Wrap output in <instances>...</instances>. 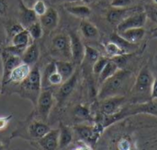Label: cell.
<instances>
[{
  "mask_svg": "<svg viewBox=\"0 0 157 150\" xmlns=\"http://www.w3.org/2000/svg\"><path fill=\"white\" fill-rule=\"evenodd\" d=\"M80 31L82 35L88 39H95L98 38L99 36L98 27L94 24L86 19H82L80 23Z\"/></svg>",
  "mask_w": 157,
  "mask_h": 150,
  "instance_id": "24",
  "label": "cell"
},
{
  "mask_svg": "<svg viewBox=\"0 0 157 150\" xmlns=\"http://www.w3.org/2000/svg\"><path fill=\"white\" fill-rule=\"evenodd\" d=\"M38 146L42 150L59 149V128L51 129L44 137L36 140Z\"/></svg>",
  "mask_w": 157,
  "mask_h": 150,
  "instance_id": "11",
  "label": "cell"
},
{
  "mask_svg": "<svg viewBox=\"0 0 157 150\" xmlns=\"http://www.w3.org/2000/svg\"><path fill=\"white\" fill-rule=\"evenodd\" d=\"M69 3H75V2H79V1H82V0H65Z\"/></svg>",
  "mask_w": 157,
  "mask_h": 150,
  "instance_id": "44",
  "label": "cell"
},
{
  "mask_svg": "<svg viewBox=\"0 0 157 150\" xmlns=\"http://www.w3.org/2000/svg\"><path fill=\"white\" fill-rule=\"evenodd\" d=\"M13 115H8L6 116H0V131L4 130L9 124V122L11 121Z\"/></svg>",
  "mask_w": 157,
  "mask_h": 150,
  "instance_id": "37",
  "label": "cell"
},
{
  "mask_svg": "<svg viewBox=\"0 0 157 150\" xmlns=\"http://www.w3.org/2000/svg\"><path fill=\"white\" fill-rule=\"evenodd\" d=\"M115 150H135L134 143L128 137H121L115 143Z\"/></svg>",
  "mask_w": 157,
  "mask_h": 150,
  "instance_id": "30",
  "label": "cell"
},
{
  "mask_svg": "<svg viewBox=\"0 0 157 150\" xmlns=\"http://www.w3.org/2000/svg\"><path fill=\"white\" fill-rule=\"evenodd\" d=\"M154 1V3L155 4V5H157V0H153Z\"/></svg>",
  "mask_w": 157,
  "mask_h": 150,
  "instance_id": "46",
  "label": "cell"
},
{
  "mask_svg": "<svg viewBox=\"0 0 157 150\" xmlns=\"http://www.w3.org/2000/svg\"><path fill=\"white\" fill-rule=\"evenodd\" d=\"M72 51V62L75 65H80L85 57V46L81 41L80 37L74 31L69 32Z\"/></svg>",
  "mask_w": 157,
  "mask_h": 150,
  "instance_id": "10",
  "label": "cell"
},
{
  "mask_svg": "<svg viewBox=\"0 0 157 150\" xmlns=\"http://www.w3.org/2000/svg\"><path fill=\"white\" fill-rule=\"evenodd\" d=\"M52 52L55 57H60V60L72 61L71 42L69 35L58 34L52 39Z\"/></svg>",
  "mask_w": 157,
  "mask_h": 150,
  "instance_id": "4",
  "label": "cell"
},
{
  "mask_svg": "<svg viewBox=\"0 0 157 150\" xmlns=\"http://www.w3.org/2000/svg\"><path fill=\"white\" fill-rule=\"evenodd\" d=\"M100 54L99 51L91 47V46H85V57H84V60H86L87 62L91 63L92 65L99 59ZM83 60V61H84Z\"/></svg>",
  "mask_w": 157,
  "mask_h": 150,
  "instance_id": "29",
  "label": "cell"
},
{
  "mask_svg": "<svg viewBox=\"0 0 157 150\" xmlns=\"http://www.w3.org/2000/svg\"><path fill=\"white\" fill-rule=\"evenodd\" d=\"M132 73L123 69H120L114 75L107 79L101 83V87L98 93V98L99 101L104 100L109 97L121 95L130 81Z\"/></svg>",
  "mask_w": 157,
  "mask_h": 150,
  "instance_id": "1",
  "label": "cell"
},
{
  "mask_svg": "<svg viewBox=\"0 0 157 150\" xmlns=\"http://www.w3.org/2000/svg\"><path fill=\"white\" fill-rule=\"evenodd\" d=\"M72 150H93V148H92V146H90L89 144L82 140H79L77 144L75 145V147Z\"/></svg>",
  "mask_w": 157,
  "mask_h": 150,
  "instance_id": "38",
  "label": "cell"
},
{
  "mask_svg": "<svg viewBox=\"0 0 157 150\" xmlns=\"http://www.w3.org/2000/svg\"><path fill=\"white\" fill-rule=\"evenodd\" d=\"M145 12L147 14V16H150L152 20L157 22V6H150L148 7V10Z\"/></svg>",
  "mask_w": 157,
  "mask_h": 150,
  "instance_id": "39",
  "label": "cell"
},
{
  "mask_svg": "<svg viewBox=\"0 0 157 150\" xmlns=\"http://www.w3.org/2000/svg\"><path fill=\"white\" fill-rule=\"evenodd\" d=\"M53 105V96L52 93L49 89H45L40 92L38 101H37V114L40 120L46 122L51 114Z\"/></svg>",
  "mask_w": 157,
  "mask_h": 150,
  "instance_id": "6",
  "label": "cell"
},
{
  "mask_svg": "<svg viewBox=\"0 0 157 150\" xmlns=\"http://www.w3.org/2000/svg\"><path fill=\"white\" fill-rule=\"evenodd\" d=\"M41 86L42 79L40 68L37 65H34L31 68L29 76L20 83L21 96L29 100L33 105L36 106L39 95L41 92Z\"/></svg>",
  "mask_w": 157,
  "mask_h": 150,
  "instance_id": "2",
  "label": "cell"
},
{
  "mask_svg": "<svg viewBox=\"0 0 157 150\" xmlns=\"http://www.w3.org/2000/svg\"><path fill=\"white\" fill-rule=\"evenodd\" d=\"M134 0H110L111 7L117 8H125L130 7L133 4Z\"/></svg>",
  "mask_w": 157,
  "mask_h": 150,
  "instance_id": "35",
  "label": "cell"
},
{
  "mask_svg": "<svg viewBox=\"0 0 157 150\" xmlns=\"http://www.w3.org/2000/svg\"><path fill=\"white\" fill-rule=\"evenodd\" d=\"M104 49H105V51L108 55V58H109V59H113V58L127 54V52L124 49H122L118 44H116L113 41L107 42L104 45Z\"/></svg>",
  "mask_w": 157,
  "mask_h": 150,
  "instance_id": "27",
  "label": "cell"
},
{
  "mask_svg": "<svg viewBox=\"0 0 157 150\" xmlns=\"http://www.w3.org/2000/svg\"><path fill=\"white\" fill-rule=\"evenodd\" d=\"M1 59L3 61V74L1 78V89H3L8 81L9 74L11 71L19 63H21V57L11 54L6 49L1 52Z\"/></svg>",
  "mask_w": 157,
  "mask_h": 150,
  "instance_id": "7",
  "label": "cell"
},
{
  "mask_svg": "<svg viewBox=\"0 0 157 150\" xmlns=\"http://www.w3.org/2000/svg\"><path fill=\"white\" fill-rule=\"evenodd\" d=\"M50 130L51 127L46 124V122L42 120H38V121H33L29 125L28 134L31 139L38 140L42 137H44Z\"/></svg>",
  "mask_w": 157,
  "mask_h": 150,
  "instance_id": "17",
  "label": "cell"
},
{
  "mask_svg": "<svg viewBox=\"0 0 157 150\" xmlns=\"http://www.w3.org/2000/svg\"><path fill=\"white\" fill-rule=\"evenodd\" d=\"M152 38H157V31H155V32L153 33Z\"/></svg>",
  "mask_w": 157,
  "mask_h": 150,
  "instance_id": "45",
  "label": "cell"
},
{
  "mask_svg": "<svg viewBox=\"0 0 157 150\" xmlns=\"http://www.w3.org/2000/svg\"><path fill=\"white\" fill-rule=\"evenodd\" d=\"M154 76L149 70L147 66L144 67L135 81L134 86H133V92L134 93L140 94V95H151V90L152 85L154 82Z\"/></svg>",
  "mask_w": 157,
  "mask_h": 150,
  "instance_id": "5",
  "label": "cell"
},
{
  "mask_svg": "<svg viewBox=\"0 0 157 150\" xmlns=\"http://www.w3.org/2000/svg\"><path fill=\"white\" fill-rule=\"evenodd\" d=\"M74 140V130L60 123L59 126V149L66 148Z\"/></svg>",
  "mask_w": 157,
  "mask_h": 150,
  "instance_id": "21",
  "label": "cell"
},
{
  "mask_svg": "<svg viewBox=\"0 0 157 150\" xmlns=\"http://www.w3.org/2000/svg\"><path fill=\"white\" fill-rule=\"evenodd\" d=\"M119 33V32H118ZM125 40L130 43L136 44L140 42L145 36V29L144 27H135L124 30L119 33Z\"/></svg>",
  "mask_w": 157,
  "mask_h": 150,
  "instance_id": "22",
  "label": "cell"
},
{
  "mask_svg": "<svg viewBox=\"0 0 157 150\" xmlns=\"http://www.w3.org/2000/svg\"><path fill=\"white\" fill-rule=\"evenodd\" d=\"M31 68L29 65L21 62L18 65H17L10 72L7 83L14 82V83H21L29 74Z\"/></svg>",
  "mask_w": 157,
  "mask_h": 150,
  "instance_id": "16",
  "label": "cell"
},
{
  "mask_svg": "<svg viewBox=\"0 0 157 150\" xmlns=\"http://www.w3.org/2000/svg\"><path fill=\"white\" fill-rule=\"evenodd\" d=\"M66 10L69 14L82 18V19H86L91 16V9L88 5H70L66 7Z\"/></svg>",
  "mask_w": 157,
  "mask_h": 150,
  "instance_id": "25",
  "label": "cell"
},
{
  "mask_svg": "<svg viewBox=\"0 0 157 150\" xmlns=\"http://www.w3.org/2000/svg\"><path fill=\"white\" fill-rule=\"evenodd\" d=\"M41 79H43V82H42L43 85L44 84L46 85L48 83L49 85H52V86H59L63 82L62 76L56 71L55 62H51L48 64V66L46 67L44 71L43 77L41 76Z\"/></svg>",
  "mask_w": 157,
  "mask_h": 150,
  "instance_id": "13",
  "label": "cell"
},
{
  "mask_svg": "<svg viewBox=\"0 0 157 150\" xmlns=\"http://www.w3.org/2000/svg\"><path fill=\"white\" fill-rule=\"evenodd\" d=\"M19 9H20V24L28 28L30 25L38 21V16L35 14L31 7L27 6L21 0H19Z\"/></svg>",
  "mask_w": 157,
  "mask_h": 150,
  "instance_id": "18",
  "label": "cell"
},
{
  "mask_svg": "<svg viewBox=\"0 0 157 150\" xmlns=\"http://www.w3.org/2000/svg\"><path fill=\"white\" fill-rule=\"evenodd\" d=\"M23 29H25V27H24L20 23L13 24L12 26H10V27H9V29H8L9 36L12 38V37H14L16 34H17V33H19L20 31H22Z\"/></svg>",
  "mask_w": 157,
  "mask_h": 150,
  "instance_id": "36",
  "label": "cell"
},
{
  "mask_svg": "<svg viewBox=\"0 0 157 150\" xmlns=\"http://www.w3.org/2000/svg\"><path fill=\"white\" fill-rule=\"evenodd\" d=\"M73 130L79 137L80 140L89 144L90 146L95 145L105 130L104 127L97 122L93 126H86V125H77L74 126Z\"/></svg>",
  "mask_w": 157,
  "mask_h": 150,
  "instance_id": "3",
  "label": "cell"
},
{
  "mask_svg": "<svg viewBox=\"0 0 157 150\" xmlns=\"http://www.w3.org/2000/svg\"><path fill=\"white\" fill-rule=\"evenodd\" d=\"M40 56V49L36 42H31L29 47L24 50L22 56H21V61L29 65L30 67H33L36 65V62Z\"/></svg>",
  "mask_w": 157,
  "mask_h": 150,
  "instance_id": "19",
  "label": "cell"
},
{
  "mask_svg": "<svg viewBox=\"0 0 157 150\" xmlns=\"http://www.w3.org/2000/svg\"><path fill=\"white\" fill-rule=\"evenodd\" d=\"M40 23L41 24L43 29L53 30L56 28L59 23V14L53 7H48L46 13L40 16Z\"/></svg>",
  "mask_w": 157,
  "mask_h": 150,
  "instance_id": "14",
  "label": "cell"
},
{
  "mask_svg": "<svg viewBox=\"0 0 157 150\" xmlns=\"http://www.w3.org/2000/svg\"><path fill=\"white\" fill-rule=\"evenodd\" d=\"M151 99L152 100H157V76L154 79L152 90H151Z\"/></svg>",
  "mask_w": 157,
  "mask_h": 150,
  "instance_id": "40",
  "label": "cell"
},
{
  "mask_svg": "<svg viewBox=\"0 0 157 150\" xmlns=\"http://www.w3.org/2000/svg\"><path fill=\"white\" fill-rule=\"evenodd\" d=\"M110 41H113L115 42L116 44H118L122 49H124L127 53H129V50L131 49H134L135 48V44H132V43H130L128 42L127 40H125L118 32L116 33H113L110 37Z\"/></svg>",
  "mask_w": 157,
  "mask_h": 150,
  "instance_id": "28",
  "label": "cell"
},
{
  "mask_svg": "<svg viewBox=\"0 0 157 150\" xmlns=\"http://www.w3.org/2000/svg\"><path fill=\"white\" fill-rule=\"evenodd\" d=\"M54 62H55L56 71H58V73H60L63 82L68 80L75 71V64L72 61L59 60H56Z\"/></svg>",
  "mask_w": 157,
  "mask_h": 150,
  "instance_id": "23",
  "label": "cell"
},
{
  "mask_svg": "<svg viewBox=\"0 0 157 150\" xmlns=\"http://www.w3.org/2000/svg\"><path fill=\"white\" fill-rule=\"evenodd\" d=\"M27 29L33 40L40 39L43 35V27L40 23V21H36L35 23L30 25Z\"/></svg>",
  "mask_w": 157,
  "mask_h": 150,
  "instance_id": "31",
  "label": "cell"
},
{
  "mask_svg": "<svg viewBox=\"0 0 157 150\" xmlns=\"http://www.w3.org/2000/svg\"><path fill=\"white\" fill-rule=\"evenodd\" d=\"M31 37L28 31L27 28L23 29L22 31H20L19 33L16 34L14 37H12L11 39V46H13L14 48L19 49L20 51L24 52V50L29 47V45L31 43Z\"/></svg>",
  "mask_w": 157,
  "mask_h": 150,
  "instance_id": "20",
  "label": "cell"
},
{
  "mask_svg": "<svg viewBox=\"0 0 157 150\" xmlns=\"http://www.w3.org/2000/svg\"><path fill=\"white\" fill-rule=\"evenodd\" d=\"M126 102V98L123 95H117L101 100L100 112L104 115H111L117 114Z\"/></svg>",
  "mask_w": 157,
  "mask_h": 150,
  "instance_id": "9",
  "label": "cell"
},
{
  "mask_svg": "<svg viewBox=\"0 0 157 150\" xmlns=\"http://www.w3.org/2000/svg\"><path fill=\"white\" fill-rule=\"evenodd\" d=\"M137 10L132 7H125V8H117L112 7L108 11L107 19L111 24H119L127 16L132 15V13L136 12Z\"/></svg>",
  "mask_w": 157,
  "mask_h": 150,
  "instance_id": "15",
  "label": "cell"
},
{
  "mask_svg": "<svg viewBox=\"0 0 157 150\" xmlns=\"http://www.w3.org/2000/svg\"><path fill=\"white\" fill-rule=\"evenodd\" d=\"M8 5L6 0H0V16L6 15V11H7Z\"/></svg>",
  "mask_w": 157,
  "mask_h": 150,
  "instance_id": "41",
  "label": "cell"
},
{
  "mask_svg": "<svg viewBox=\"0 0 157 150\" xmlns=\"http://www.w3.org/2000/svg\"><path fill=\"white\" fill-rule=\"evenodd\" d=\"M1 91H2V89H1V86H0V93H1Z\"/></svg>",
  "mask_w": 157,
  "mask_h": 150,
  "instance_id": "47",
  "label": "cell"
},
{
  "mask_svg": "<svg viewBox=\"0 0 157 150\" xmlns=\"http://www.w3.org/2000/svg\"><path fill=\"white\" fill-rule=\"evenodd\" d=\"M97 0H82V2L85 4V5H91V4H93V3H95Z\"/></svg>",
  "mask_w": 157,
  "mask_h": 150,
  "instance_id": "43",
  "label": "cell"
},
{
  "mask_svg": "<svg viewBox=\"0 0 157 150\" xmlns=\"http://www.w3.org/2000/svg\"><path fill=\"white\" fill-rule=\"evenodd\" d=\"M147 14L145 11H136L123 19L117 25L118 32H122L124 30L135 27H144L147 20Z\"/></svg>",
  "mask_w": 157,
  "mask_h": 150,
  "instance_id": "8",
  "label": "cell"
},
{
  "mask_svg": "<svg viewBox=\"0 0 157 150\" xmlns=\"http://www.w3.org/2000/svg\"><path fill=\"white\" fill-rule=\"evenodd\" d=\"M0 86H1V79H0Z\"/></svg>",
  "mask_w": 157,
  "mask_h": 150,
  "instance_id": "48",
  "label": "cell"
},
{
  "mask_svg": "<svg viewBox=\"0 0 157 150\" xmlns=\"http://www.w3.org/2000/svg\"><path fill=\"white\" fill-rule=\"evenodd\" d=\"M77 81H78V71H75L74 72V74L65 82H63L61 84V87L59 89L58 92V102L60 104H63L65 102V100L73 93L76 84H77Z\"/></svg>",
  "mask_w": 157,
  "mask_h": 150,
  "instance_id": "12",
  "label": "cell"
},
{
  "mask_svg": "<svg viewBox=\"0 0 157 150\" xmlns=\"http://www.w3.org/2000/svg\"><path fill=\"white\" fill-rule=\"evenodd\" d=\"M109 60L110 59L108 57H99V59L92 65V71H93L94 74L99 75Z\"/></svg>",
  "mask_w": 157,
  "mask_h": 150,
  "instance_id": "33",
  "label": "cell"
},
{
  "mask_svg": "<svg viewBox=\"0 0 157 150\" xmlns=\"http://www.w3.org/2000/svg\"><path fill=\"white\" fill-rule=\"evenodd\" d=\"M33 9V11L35 12V14L40 17L42 15H44L48 9V6L46 5V3L43 0H38L37 2L34 3V5L31 7Z\"/></svg>",
  "mask_w": 157,
  "mask_h": 150,
  "instance_id": "34",
  "label": "cell"
},
{
  "mask_svg": "<svg viewBox=\"0 0 157 150\" xmlns=\"http://www.w3.org/2000/svg\"><path fill=\"white\" fill-rule=\"evenodd\" d=\"M74 115L76 118L81 120H92L90 110L83 104H78L77 106H75Z\"/></svg>",
  "mask_w": 157,
  "mask_h": 150,
  "instance_id": "32",
  "label": "cell"
},
{
  "mask_svg": "<svg viewBox=\"0 0 157 150\" xmlns=\"http://www.w3.org/2000/svg\"><path fill=\"white\" fill-rule=\"evenodd\" d=\"M27 6L29 7H32V5H34L35 2H37L38 0H21Z\"/></svg>",
  "mask_w": 157,
  "mask_h": 150,
  "instance_id": "42",
  "label": "cell"
},
{
  "mask_svg": "<svg viewBox=\"0 0 157 150\" xmlns=\"http://www.w3.org/2000/svg\"><path fill=\"white\" fill-rule=\"evenodd\" d=\"M119 70H120V69H119L118 65L110 59V60H109V62L106 64V66L104 67V69L102 70V71L100 72V74L98 75L100 84H101L103 82H105L107 79H109V77H111L112 75H114Z\"/></svg>",
  "mask_w": 157,
  "mask_h": 150,
  "instance_id": "26",
  "label": "cell"
}]
</instances>
